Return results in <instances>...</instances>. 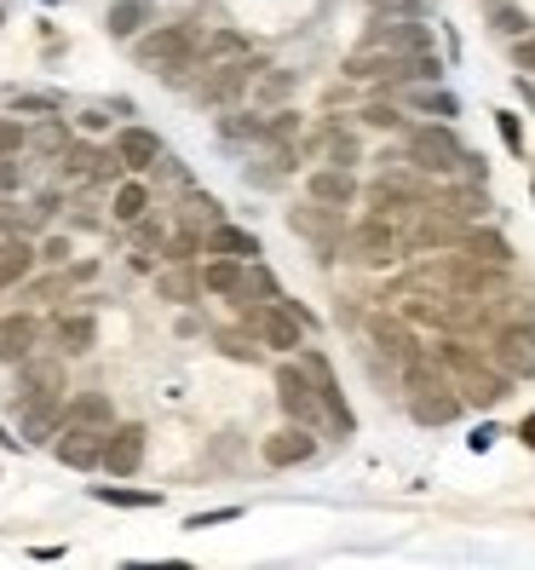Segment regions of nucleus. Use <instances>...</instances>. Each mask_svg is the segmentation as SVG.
Here are the masks:
<instances>
[{
    "label": "nucleus",
    "instance_id": "nucleus-1",
    "mask_svg": "<svg viewBox=\"0 0 535 570\" xmlns=\"http://www.w3.org/2000/svg\"><path fill=\"white\" fill-rule=\"evenodd\" d=\"M132 58H139V70L161 76L167 87L202 81V36H196V23H156L150 36L132 41Z\"/></svg>",
    "mask_w": 535,
    "mask_h": 570
},
{
    "label": "nucleus",
    "instance_id": "nucleus-2",
    "mask_svg": "<svg viewBox=\"0 0 535 570\" xmlns=\"http://www.w3.org/2000/svg\"><path fill=\"white\" fill-rule=\"evenodd\" d=\"M438 203V185H426V174H397V167H386V174L369 185V214H392V219H415L420 208Z\"/></svg>",
    "mask_w": 535,
    "mask_h": 570
},
{
    "label": "nucleus",
    "instance_id": "nucleus-3",
    "mask_svg": "<svg viewBox=\"0 0 535 570\" xmlns=\"http://www.w3.org/2000/svg\"><path fill=\"white\" fill-rule=\"evenodd\" d=\"M397 254H409L404 219H392V214H363L357 225H346V259H357V265H392Z\"/></svg>",
    "mask_w": 535,
    "mask_h": 570
},
{
    "label": "nucleus",
    "instance_id": "nucleus-4",
    "mask_svg": "<svg viewBox=\"0 0 535 570\" xmlns=\"http://www.w3.org/2000/svg\"><path fill=\"white\" fill-rule=\"evenodd\" d=\"M460 156H466V145L449 132V121L415 127L409 132V150H404V161L415 167V174H426V179H460Z\"/></svg>",
    "mask_w": 535,
    "mask_h": 570
},
{
    "label": "nucleus",
    "instance_id": "nucleus-5",
    "mask_svg": "<svg viewBox=\"0 0 535 570\" xmlns=\"http://www.w3.org/2000/svg\"><path fill=\"white\" fill-rule=\"evenodd\" d=\"M242 323L265 341V352H299V346H306V323L283 306V294L277 299H259V306H254V299H242Z\"/></svg>",
    "mask_w": 535,
    "mask_h": 570
},
{
    "label": "nucleus",
    "instance_id": "nucleus-6",
    "mask_svg": "<svg viewBox=\"0 0 535 570\" xmlns=\"http://www.w3.org/2000/svg\"><path fill=\"white\" fill-rule=\"evenodd\" d=\"M265 70V58H254V52H242V58H230V63H214V70H202V81H196V105H237V98L254 87V76Z\"/></svg>",
    "mask_w": 535,
    "mask_h": 570
},
{
    "label": "nucleus",
    "instance_id": "nucleus-7",
    "mask_svg": "<svg viewBox=\"0 0 535 570\" xmlns=\"http://www.w3.org/2000/svg\"><path fill=\"white\" fill-rule=\"evenodd\" d=\"M277 404H283V415L288 421H299V426H328V415H323V397H317V381L306 375V363H283L277 368Z\"/></svg>",
    "mask_w": 535,
    "mask_h": 570
},
{
    "label": "nucleus",
    "instance_id": "nucleus-8",
    "mask_svg": "<svg viewBox=\"0 0 535 570\" xmlns=\"http://www.w3.org/2000/svg\"><path fill=\"white\" fill-rule=\"evenodd\" d=\"M306 363V375L317 381V397H323V415H328V432L334 439H351L357 432V415H351V404H346V392H340V375H334V363L323 357V352H306L299 357Z\"/></svg>",
    "mask_w": 535,
    "mask_h": 570
},
{
    "label": "nucleus",
    "instance_id": "nucleus-9",
    "mask_svg": "<svg viewBox=\"0 0 535 570\" xmlns=\"http://www.w3.org/2000/svg\"><path fill=\"white\" fill-rule=\"evenodd\" d=\"M489 357L507 368L513 381H535V323H495Z\"/></svg>",
    "mask_w": 535,
    "mask_h": 570
},
{
    "label": "nucleus",
    "instance_id": "nucleus-10",
    "mask_svg": "<svg viewBox=\"0 0 535 570\" xmlns=\"http://www.w3.org/2000/svg\"><path fill=\"white\" fill-rule=\"evenodd\" d=\"M105 439H110V426L63 421V432L52 439V455H58L63 466H76V473H92V466H105Z\"/></svg>",
    "mask_w": 535,
    "mask_h": 570
},
{
    "label": "nucleus",
    "instance_id": "nucleus-11",
    "mask_svg": "<svg viewBox=\"0 0 535 570\" xmlns=\"http://www.w3.org/2000/svg\"><path fill=\"white\" fill-rule=\"evenodd\" d=\"M288 225L299 230V237H311L323 259H334V254L346 248V219H340V208H323V203H317V208H288Z\"/></svg>",
    "mask_w": 535,
    "mask_h": 570
},
{
    "label": "nucleus",
    "instance_id": "nucleus-12",
    "mask_svg": "<svg viewBox=\"0 0 535 570\" xmlns=\"http://www.w3.org/2000/svg\"><path fill=\"white\" fill-rule=\"evenodd\" d=\"M460 397H466L473 410H495V404H507V397H513V375H507L495 357H484V363H473V368L460 375Z\"/></svg>",
    "mask_w": 535,
    "mask_h": 570
},
{
    "label": "nucleus",
    "instance_id": "nucleus-13",
    "mask_svg": "<svg viewBox=\"0 0 535 570\" xmlns=\"http://www.w3.org/2000/svg\"><path fill=\"white\" fill-rule=\"evenodd\" d=\"M363 47H380V52H432V29L420 18H375Z\"/></svg>",
    "mask_w": 535,
    "mask_h": 570
},
{
    "label": "nucleus",
    "instance_id": "nucleus-14",
    "mask_svg": "<svg viewBox=\"0 0 535 570\" xmlns=\"http://www.w3.org/2000/svg\"><path fill=\"white\" fill-rule=\"evenodd\" d=\"M70 386H63V363L58 357H36L29 352L18 363V404H41V397H63Z\"/></svg>",
    "mask_w": 535,
    "mask_h": 570
},
{
    "label": "nucleus",
    "instance_id": "nucleus-15",
    "mask_svg": "<svg viewBox=\"0 0 535 570\" xmlns=\"http://www.w3.org/2000/svg\"><path fill=\"white\" fill-rule=\"evenodd\" d=\"M145 439L150 432L139 421H127V426H110V439H105V473L110 479H132L145 466Z\"/></svg>",
    "mask_w": 535,
    "mask_h": 570
},
{
    "label": "nucleus",
    "instance_id": "nucleus-16",
    "mask_svg": "<svg viewBox=\"0 0 535 570\" xmlns=\"http://www.w3.org/2000/svg\"><path fill=\"white\" fill-rule=\"evenodd\" d=\"M259 455H265V466H306L311 455H317V439H311V426H299V421H288L283 432H271V439L259 444Z\"/></svg>",
    "mask_w": 535,
    "mask_h": 570
},
{
    "label": "nucleus",
    "instance_id": "nucleus-17",
    "mask_svg": "<svg viewBox=\"0 0 535 570\" xmlns=\"http://www.w3.org/2000/svg\"><path fill=\"white\" fill-rule=\"evenodd\" d=\"M369 341H375V352H380V357H392L397 368H404L409 357H420V341H415L409 317H392V312L369 317Z\"/></svg>",
    "mask_w": 535,
    "mask_h": 570
},
{
    "label": "nucleus",
    "instance_id": "nucleus-18",
    "mask_svg": "<svg viewBox=\"0 0 535 570\" xmlns=\"http://www.w3.org/2000/svg\"><path fill=\"white\" fill-rule=\"evenodd\" d=\"M70 410H63V397H41V404H18V439L23 444H52Z\"/></svg>",
    "mask_w": 535,
    "mask_h": 570
},
{
    "label": "nucleus",
    "instance_id": "nucleus-19",
    "mask_svg": "<svg viewBox=\"0 0 535 570\" xmlns=\"http://www.w3.org/2000/svg\"><path fill=\"white\" fill-rule=\"evenodd\" d=\"M438 208H449L460 219H484L495 208V196L484 190V179H444L438 185Z\"/></svg>",
    "mask_w": 535,
    "mask_h": 570
},
{
    "label": "nucleus",
    "instance_id": "nucleus-20",
    "mask_svg": "<svg viewBox=\"0 0 535 570\" xmlns=\"http://www.w3.org/2000/svg\"><path fill=\"white\" fill-rule=\"evenodd\" d=\"M306 196H311V203H323V208H351L363 190L351 179V167H317V174L306 179Z\"/></svg>",
    "mask_w": 535,
    "mask_h": 570
},
{
    "label": "nucleus",
    "instance_id": "nucleus-21",
    "mask_svg": "<svg viewBox=\"0 0 535 570\" xmlns=\"http://www.w3.org/2000/svg\"><path fill=\"white\" fill-rule=\"evenodd\" d=\"M36 346H41V323L29 312H7V317H0V363H23Z\"/></svg>",
    "mask_w": 535,
    "mask_h": 570
},
{
    "label": "nucleus",
    "instance_id": "nucleus-22",
    "mask_svg": "<svg viewBox=\"0 0 535 570\" xmlns=\"http://www.w3.org/2000/svg\"><path fill=\"white\" fill-rule=\"evenodd\" d=\"M202 288L208 294H219V299H248V259H225V254H214L208 265H202Z\"/></svg>",
    "mask_w": 535,
    "mask_h": 570
},
{
    "label": "nucleus",
    "instance_id": "nucleus-23",
    "mask_svg": "<svg viewBox=\"0 0 535 570\" xmlns=\"http://www.w3.org/2000/svg\"><path fill=\"white\" fill-rule=\"evenodd\" d=\"M110 150L121 156V167H127V174H150V167H156V156H161V139H156L150 127H121Z\"/></svg>",
    "mask_w": 535,
    "mask_h": 570
},
{
    "label": "nucleus",
    "instance_id": "nucleus-24",
    "mask_svg": "<svg viewBox=\"0 0 535 570\" xmlns=\"http://www.w3.org/2000/svg\"><path fill=\"white\" fill-rule=\"evenodd\" d=\"M455 254H466V259H478V265H501V272H507L513 265V243L501 237V230H489V225H466V237H460V248Z\"/></svg>",
    "mask_w": 535,
    "mask_h": 570
},
{
    "label": "nucleus",
    "instance_id": "nucleus-25",
    "mask_svg": "<svg viewBox=\"0 0 535 570\" xmlns=\"http://www.w3.org/2000/svg\"><path fill=\"white\" fill-rule=\"evenodd\" d=\"M156 294L161 299H174V306H196L208 288H202V272H196L190 259H167V272L156 277Z\"/></svg>",
    "mask_w": 535,
    "mask_h": 570
},
{
    "label": "nucleus",
    "instance_id": "nucleus-26",
    "mask_svg": "<svg viewBox=\"0 0 535 570\" xmlns=\"http://www.w3.org/2000/svg\"><path fill=\"white\" fill-rule=\"evenodd\" d=\"M52 346H58L63 357L92 352V346H98V323H92V312H58V323H52Z\"/></svg>",
    "mask_w": 535,
    "mask_h": 570
},
{
    "label": "nucleus",
    "instance_id": "nucleus-27",
    "mask_svg": "<svg viewBox=\"0 0 535 570\" xmlns=\"http://www.w3.org/2000/svg\"><path fill=\"white\" fill-rule=\"evenodd\" d=\"M397 105L404 110H420V116H460V98L449 87H432V81H409V87H397Z\"/></svg>",
    "mask_w": 535,
    "mask_h": 570
},
{
    "label": "nucleus",
    "instance_id": "nucleus-28",
    "mask_svg": "<svg viewBox=\"0 0 535 570\" xmlns=\"http://www.w3.org/2000/svg\"><path fill=\"white\" fill-rule=\"evenodd\" d=\"M225 219V203L214 190H202V185H185L179 190V225H196V230H214Z\"/></svg>",
    "mask_w": 535,
    "mask_h": 570
},
{
    "label": "nucleus",
    "instance_id": "nucleus-29",
    "mask_svg": "<svg viewBox=\"0 0 535 570\" xmlns=\"http://www.w3.org/2000/svg\"><path fill=\"white\" fill-rule=\"evenodd\" d=\"M208 254H225V259H259L265 248H259V237L254 230H242V225H230V219H219L214 230H208Z\"/></svg>",
    "mask_w": 535,
    "mask_h": 570
},
{
    "label": "nucleus",
    "instance_id": "nucleus-30",
    "mask_svg": "<svg viewBox=\"0 0 535 570\" xmlns=\"http://www.w3.org/2000/svg\"><path fill=\"white\" fill-rule=\"evenodd\" d=\"M460 410H466V397H460V392H426V397H409V415H415L420 426H455Z\"/></svg>",
    "mask_w": 535,
    "mask_h": 570
},
{
    "label": "nucleus",
    "instance_id": "nucleus-31",
    "mask_svg": "<svg viewBox=\"0 0 535 570\" xmlns=\"http://www.w3.org/2000/svg\"><path fill=\"white\" fill-rule=\"evenodd\" d=\"M41 248H29L23 237H0V288H18L29 272H36Z\"/></svg>",
    "mask_w": 535,
    "mask_h": 570
},
{
    "label": "nucleus",
    "instance_id": "nucleus-32",
    "mask_svg": "<svg viewBox=\"0 0 535 570\" xmlns=\"http://www.w3.org/2000/svg\"><path fill=\"white\" fill-rule=\"evenodd\" d=\"M219 139L225 145H271V127H265V116H254V110H225Z\"/></svg>",
    "mask_w": 535,
    "mask_h": 570
},
{
    "label": "nucleus",
    "instance_id": "nucleus-33",
    "mask_svg": "<svg viewBox=\"0 0 535 570\" xmlns=\"http://www.w3.org/2000/svg\"><path fill=\"white\" fill-rule=\"evenodd\" d=\"M317 150H323V161H328V167H357V161H363L357 132H346L340 121H328V127L317 132Z\"/></svg>",
    "mask_w": 535,
    "mask_h": 570
},
{
    "label": "nucleus",
    "instance_id": "nucleus-34",
    "mask_svg": "<svg viewBox=\"0 0 535 570\" xmlns=\"http://www.w3.org/2000/svg\"><path fill=\"white\" fill-rule=\"evenodd\" d=\"M110 214H116L121 225H132V219H145V214H150V185H145L139 174H127V179L116 185V203H110Z\"/></svg>",
    "mask_w": 535,
    "mask_h": 570
},
{
    "label": "nucleus",
    "instance_id": "nucleus-35",
    "mask_svg": "<svg viewBox=\"0 0 535 570\" xmlns=\"http://www.w3.org/2000/svg\"><path fill=\"white\" fill-rule=\"evenodd\" d=\"M70 145H76V132L63 127V116H41V127L29 132V150H36V156H47V161H58V156L70 150Z\"/></svg>",
    "mask_w": 535,
    "mask_h": 570
},
{
    "label": "nucleus",
    "instance_id": "nucleus-36",
    "mask_svg": "<svg viewBox=\"0 0 535 570\" xmlns=\"http://www.w3.org/2000/svg\"><path fill=\"white\" fill-rule=\"evenodd\" d=\"M214 346L225 352V357H237V363H259L265 357V341L242 323V328H214Z\"/></svg>",
    "mask_w": 535,
    "mask_h": 570
},
{
    "label": "nucleus",
    "instance_id": "nucleus-37",
    "mask_svg": "<svg viewBox=\"0 0 535 570\" xmlns=\"http://www.w3.org/2000/svg\"><path fill=\"white\" fill-rule=\"evenodd\" d=\"M105 23H110L116 41H132V36H139V29L150 23V0H116Z\"/></svg>",
    "mask_w": 535,
    "mask_h": 570
},
{
    "label": "nucleus",
    "instance_id": "nucleus-38",
    "mask_svg": "<svg viewBox=\"0 0 535 570\" xmlns=\"http://www.w3.org/2000/svg\"><path fill=\"white\" fill-rule=\"evenodd\" d=\"M63 410H70V421H87V426H116V410L105 392H76Z\"/></svg>",
    "mask_w": 535,
    "mask_h": 570
},
{
    "label": "nucleus",
    "instance_id": "nucleus-39",
    "mask_svg": "<svg viewBox=\"0 0 535 570\" xmlns=\"http://www.w3.org/2000/svg\"><path fill=\"white\" fill-rule=\"evenodd\" d=\"M248 41L237 36V29H214V36H202V70H214V63H230V58H242Z\"/></svg>",
    "mask_w": 535,
    "mask_h": 570
},
{
    "label": "nucleus",
    "instance_id": "nucleus-40",
    "mask_svg": "<svg viewBox=\"0 0 535 570\" xmlns=\"http://www.w3.org/2000/svg\"><path fill=\"white\" fill-rule=\"evenodd\" d=\"M288 92H294V70H271V63H265V70L254 76V98H259V105H283Z\"/></svg>",
    "mask_w": 535,
    "mask_h": 570
},
{
    "label": "nucleus",
    "instance_id": "nucleus-41",
    "mask_svg": "<svg viewBox=\"0 0 535 570\" xmlns=\"http://www.w3.org/2000/svg\"><path fill=\"white\" fill-rule=\"evenodd\" d=\"M92 495H98V501H110V508H161V495H156V490H116V484H98Z\"/></svg>",
    "mask_w": 535,
    "mask_h": 570
},
{
    "label": "nucleus",
    "instance_id": "nucleus-42",
    "mask_svg": "<svg viewBox=\"0 0 535 570\" xmlns=\"http://www.w3.org/2000/svg\"><path fill=\"white\" fill-rule=\"evenodd\" d=\"M7 105H12V110H29V116H58L63 98H58V92H12Z\"/></svg>",
    "mask_w": 535,
    "mask_h": 570
},
{
    "label": "nucleus",
    "instance_id": "nucleus-43",
    "mask_svg": "<svg viewBox=\"0 0 535 570\" xmlns=\"http://www.w3.org/2000/svg\"><path fill=\"white\" fill-rule=\"evenodd\" d=\"M29 150V127L18 116H0V156H23Z\"/></svg>",
    "mask_w": 535,
    "mask_h": 570
},
{
    "label": "nucleus",
    "instance_id": "nucleus-44",
    "mask_svg": "<svg viewBox=\"0 0 535 570\" xmlns=\"http://www.w3.org/2000/svg\"><path fill=\"white\" fill-rule=\"evenodd\" d=\"M265 127H271V145H294L299 139V110H271Z\"/></svg>",
    "mask_w": 535,
    "mask_h": 570
},
{
    "label": "nucleus",
    "instance_id": "nucleus-45",
    "mask_svg": "<svg viewBox=\"0 0 535 570\" xmlns=\"http://www.w3.org/2000/svg\"><path fill=\"white\" fill-rule=\"evenodd\" d=\"M132 243H139V248H167V225L161 219H132Z\"/></svg>",
    "mask_w": 535,
    "mask_h": 570
},
{
    "label": "nucleus",
    "instance_id": "nucleus-46",
    "mask_svg": "<svg viewBox=\"0 0 535 570\" xmlns=\"http://www.w3.org/2000/svg\"><path fill=\"white\" fill-rule=\"evenodd\" d=\"M495 127H501V145H507L513 156H524V121H518L513 110H501V116H495Z\"/></svg>",
    "mask_w": 535,
    "mask_h": 570
},
{
    "label": "nucleus",
    "instance_id": "nucleus-47",
    "mask_svg": "<svg viewBox=\"0 0 535 570\" xmlns=\"http://www.w3.org/2000/svg\"><path fill=\"white\" fill-rule=\"evenodd\" d=\"M12 190H23V161L0 156V196H12Z\"/></svg>",
    "mask_w": 535,
    "mask_h": 570
},
{
    "label": "nucleus",
    "instance_id": "nucleus-48",
    "mask_svg": "<svg viewBox=\"0 0 535 570\" xmlns=\"http://www.w3.org/2000/svg\"><path fill=\"white\" fill-rule=\"evenodd\" d=\"M230 519H242V508H214V513H196L190 530H208V524H230Z\"/></svg>",
    "mask_w": 535,
    "mask_h": 570
},
{
    "label": "nucleus",
    "instance_id": "nucleus-49",
    "mask_svg": "<svg viewBox=\"0 0 535 570\" xmlns=\"http://www.w3.org/2000/svg\"><path fill=\"white\" fill-rule=\"evenodd\" d=\"M495 29H501V36H524L529 23H524V12H513V7H501V12H495Z\"/></svg>",
    "mask_w": 535,
    "mask_h": 570
},
{
    "label": "nucleus",
    "instance_id": "nucleus-50",
    "mask_svg": "<svg viewBox=\"0 0 535 570\" xmlns=\"http://www.w3.org/2000/svg\"><path fill=\"white\" fill-rule=\"evenodd\" d=\"M363 121H369V127H404V116H397L392 105H369V110H363Z\"/></svg>",
    "mask_w": 535,
    "mask_h": 570
},
{
    "label": "nucleus",
    "instance_id": "nucleus-51",
    "mask_svg": "<svg viewBox=\"0 0 535 570\" xmlns=\"http://www.w3.org/2000/svg\"><path fill=\"white\" fill-rule=\"evenodd\" d=\"M70 259V237H47L41 243V265H63Z\"/></svg>",
    "mask_w": 535,
    "mask_h": 570
},
{
    "label": "nucleus",
    "instance_id": "nucleus-52",
    "mask_svg": "<svg viewBox=\"0 0 535 570\" xmlns=\"http://www.w3.org/2000/svg\"><path fill=\"white\" fill-rule=\"evenodd\" d=\"M513 63H518V70H535V36H518L513 41Z\"/></svg>",
    "mask_w": 535,
    "mask_h": 570
},
{
    "label": "nucleus",
    "instance_id": "nucleus-53",
    "mask_svg": "<svg viewBox=\"0 0 535 570\" xmlns=\"http://www.w3.org/2000/svg\"><path fill=\"white\" fill-rule=\"evenodd\" d=\"M495 439H501V432H495V421H484V426H473V439H466V444H473V450L484 455V450H489Z\"/></svg>",
    "mask_w": 535,
    "mask_h": 570
},
{
    "label": "nucleus",
    "instance_id": "nucleus-54",
    "mask_svg": "<svg viewBox=\"0 0 535 570\" xmlns=\"http://www.w3.org/2000/svg\"><path fill=\"white\" fill-rule=\"evenodd\" d=\"M36 214H41V219L58 214V190H41V196H36Z\"/></svg>",
    "mask_w": 535,
    "mask_h": 570
},
{
    "label": "nucleus",
    "instance_id": "nucleus-55",
    "mask_svg": "<svg viewBox=\"0 0 535 570\" xmlns=\"http://www.w3.org/2000/svg\"><path fill=\"white\" fill-rule=\"evenodd\" d=\"M518 439H524V450H535V415H524V421H518Z\"/></svg>",
    "mask_w": 535,
    "mask_h": 570
},
{
    "label": "nucleus",
    "instance_id": "nucleus-56",
    "mask_svg": "<svg viewBox=\"0 0 535 570\" xmlns=\"http://www.w3.org/2000/svg\"><path fill=\"white\" fill-rule=\"evenodd\" d=\"M18 444H23V439H12V432H7V426H0V450H18Z\"/></svg>",
    "mask_w": 535,
    "mask_h": 570
},
{
    "label": "nucleus",
    "instance_id": "nucleus-57",
    "mask_svg": "<svg viewBox=\"0 0 535 570\" xmlns=\"http://www.w3.org/2000/svg\"><path fill=\"white\" fill-rule=\"evenodd\" d=\"M529 203H535V179H529Z\"/></svg>",
    "mask_w": 535,
    "mask_h": 570
},
{
    "label": "nucleus",
    "instance_id": "nucleus-58",
    "mask_svg": "<svg viewBox=\"0 0 535 570\" xmlns=\"http://www.w3.org/2000/svg\"><path fill=\"white\" fill-rule=\"evenodd\" d=\"M47 7H58V0H47Z\"/></svg>",
    "mask_w": 535,
    "mask_h": 570
}]
</instances>
